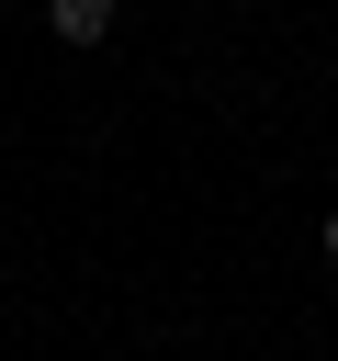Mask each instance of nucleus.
<instances>
[{"label": "nucleus", "instance_id": "1", "mask_svg": "<svg viewBox=\"0 0 338 361\" xmlns=\"http://www.w3.org/2000/svg\"><path fill=\"white\" fill-rule=\"evenodd\" d=\"M56 34H68V45H101V34H113V0H56Z\"/></svg>", "mask_w": 338, "mask_h": 361}, {"label": "nucleus", "instance_id": "2", "mask_svg": "<svg viewBox=\"0 0 338 361\" xmlns=\"http://www.w3.org/2000/svg\"><path fill=\"white\" fill-rule=\"evenodd\" d=\"M327 271H338V214H327Z\"/></svg>", "mask_w": 338, "mask_h": 361}]
</instances>
